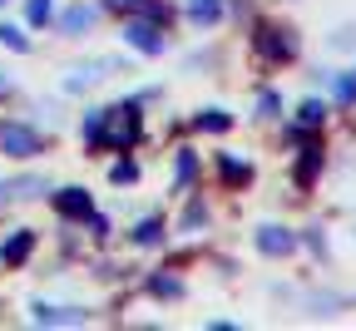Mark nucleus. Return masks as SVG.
<instances>
[{"instance_id": "1", "label": "nucleus", "mask_w": 356, "mask_h": 331, "mask_svg": "<svg viewBox=\"0 0 356 331\" xmlns=\"http://www.w3.org/2000/svg\"><path fill=\"white\" fill-rule=\"evenodd\" d=\"M134 138H139V109H104L99 144H109V149H129Z\"/></svg>"}, {"instance_id": "2", "label": "nucleus", "mask_w": 356, "mask_h": 331, "mask_svg": "<svg viewBox=\"0 0 356 331\" xmlns=\"http://www.w3.org/2000/svg\"><path fill=\"white\" fill-rule=\"evenodd\" d=\"M0 149L15 154V159H30V154H40V134L20 129V124H0Z\"/></svg>"}, {"instance_id": "3", "label": "nucleus", "mask_w": 356, "mask_h": 331, "mask_svg": "<svg viewBox=\"0 0 356 331\" xmlns=\"http://www.w3.org/2000/svg\"><path fill=\"white\" fill-rule=\"evenodd\" d=\"M257 248H262L267 257H282V252L297 248V238H292V232H282V227H262V232H257Z\"/></svg>"}, {"instance_id": "4", "label": "nucleus", "mask_w": 356, "mask_h": 331, "mask_svg": "<svg viewBox=\"0 0 356 331\" xmlns=\"http://www.w3.org/2000/svg\"><path fill=\"white\" fill-rule=\"evenodd\" d=\"M124 40L134 45V50H144V55H159V50H163V35H159L154 25H129Z\"/></svg>"}, {"instance_id": "5", "label": "nucleus", "mask_w": 356, "mask_h": 331, "mask_svg": "<svg viewBox=\"0 0 356 331\" xmlns=\"http://www.w3.org/2000/svg\"><path fill=\"white\" fill-rule=\"evenodd\" d=\"M55 208L65 218H89V193H79V188H65V193L55 198Z\"/></svg>"}, {"instance_id": "6", "label": "nucleus", "mask_w": 356, "mask_h": 331, "mask_svg": "<svg viewBox=\"0 0 356 331\" xmlns=\"http://www.w3.org/2000/svg\"><path fill=\"white\" fill-rule=\"evenodd\" d=\"M287 50H292V45H287L277 30H257V55H262V60H282Z\"/></svg>"}, {"instance_id": "7", "label": "nucleus", "mask_w": 356, "mask_h": 331, "mask_svg": "<svg viewBox=\"0 0 356 331\" xmlns=\"http://www.w3.org/2000/svg\"><path fill=\"white\" fill-rule=\"evenodd\" d=\"M30 243H35L30 232H15V238H10L6 248H0V257H6V262L15 267V262H25V257H30Z\"/></svg>"}, {"instance_id": "8", "label": "nucleus", "mask_w": 356, "mask_h": 331, "mask_svg": "<svg viewBox=\"0 0 356 331\" xmlns=\"http://www.w3.org/2000/svg\"><path fill=\"white\" fill-rule=\"evenodd\" d=\"M89 25H95V10H89V6H74L70 15H65V30L74 35V30H89Z\"/></svg>"}, {"instance_id": "9", "label": "nucleus", "mask_w": 356, "mask_h": 331, "mask_svg": "<svg viewBox=\"0 0 356 331\" xmlns=\"http://www.w3.org/2000/svg\"><path fill=\"white\" fill-rule=\"evenodd\" d=\"M198 124H203V129H213V134H222V129H228L233 119L222 114V109H208V114H198Z\"/></svg>"}, {"instance_id": "10", "label": "nucleus", "mask_w": 356, "mask_h": 331, "mask_svg": "<svg viewBox=\"0 0 356 331\" xmlns=\"http://www.w3.org/2000/svg\"><path fill=\"white\" fill-rule=\"evenodd\" d=\"M322 119H327V109H322L317 99H307V104H302V124H307V129H317Z\"/></svg>"}, {"instance_id": "11", "label": "nucleus", "mask_w": 356, "mask_h": 331, "mask_svg": "<svg viewBox=\"0 0 356 331\" xmlns=\"http://www.w3.org/2000/svg\"><path fill=\"white\" fill-rule=\"evenodd\" d=\"M222 178H228V183H243V178H248V163H238V159H222Z\"/></svg>"}, {"instance_id": "12", "label": "nucleus", "mask_w": 356, "mask_h": 331, "mask_svg": "<svg viewBox=\"0 0 356 331\" xmlns=\"http://www.w3.org/2000/svg\"><path fill=\"white\" fill-rule=\"evenodd\" d=\"M0 45H10V50H25V35L15 25H0Z\"/></svg>"}, {"instance_id": "13", "label": "nucleus", "mask_w": 356, "mask_h": 331, "mask_svg": "<svg viewBox=\"0 0 356 331\" xmlns=\"http://www.w3.org/2000/svg\"><path fill=\"white\" fill-rule=\"evenodd\" d=\"M50 20V0H30V25H44Z\"/></svg>"}, {"instance_id": "14", "label": "nucleus", "mask_w": 356, "mask_h": 331, "mask_svg": "<svg viewBox=\"0 0 356 331\" xmlns=\"http://www.w3.org/2000/svg\"><path fill=\"white\" fill-rule=\"evenodd\" d=\"M159 232H163V227L149 218V223H139V232H134V238H139V243H159Z\"/></svg>"}, {"instance_id": "15", "label": "nucleus", "mask_w": 356, "mask_h": 331, "mask_svg": "<svg viewBox=\"0 0 356 331\" xmlns=\"http://www.w3.org/2000/svg\"><path fill=\"white\" fill-rule=\"evenodd\" d=\"M154 292H159V297H178V292H184V287H178V282H173V277H154Z\"/></svg>"}, {"instance_id": "16", "label": "nucleus", "mask_w": 356, "mask_h": 331, "mask_svg": "<svg viewBox=\"0 0 356 331\" xmlns=\"http://www.w3.org/2000/svg\"><path fill=\"white\" fill-rule=\"evenodd\" d=\"M337 99H356V74H341L337 79Z\"/></svg>"}, {"instance_id": "17", "label": "nucleus", "mask_w": 356, "mask_h": 331, "mask_svg": "<svg viewBox=\"0 0 356 331\" xmlns=\"http://www.w3.org/2000/svg\"><path fill=\"white\" fill-rule=\"evenodd\" d=\"M134 178H139V168H134V163H114V183H134Z\"/></svg>"}, {"instance_id": "18", "label": "nucleus", "mask_w": 356, "mask_h": 331, "mask_svg": "<svg viewBox=\"0 0 356 331\" xmlns=\"http://www.w3.org/2000/svg\"><path fill=\"white\" fill-rule=\"evenodd\" d=\"M193 178V154H184V159H178V188H184Z\"/></svg>"}, {"instance_id": "19", "label": "nucleus", "mask_w": 356, "mask_h": 331, "mask_svg": "<svg viewBox=\"0 0 356 331\" xmlns=\"http://www.w3.org/2000/svg\"><path fill=\"white\" fill-rule=\"evenodd\" d=\"M119 6H124V0H119ZM129 6H134V0H129Z\"/></svg>"}]
</instances>
